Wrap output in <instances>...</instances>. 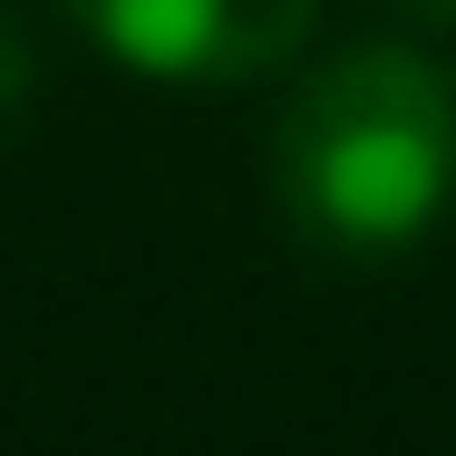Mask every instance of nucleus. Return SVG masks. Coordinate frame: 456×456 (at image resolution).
Here are the masks:
<instances>
[{"label": "nucleus", "instance_id": "f257e3e1", "mask_svg": "<svg viewBox=\"0 0 456 456\" xmlns=\"http://www.w3.org/2000/svg\"><path fill=\"white\" fill-rule=\"evenodd\" d=\"M273 184L291 224L340 253L418 243L456 194V88L418 49H350L291 97Z\"/></svg>", "mask_w": 456, "mask_h": 456}, {"label": "nucleus", "instance_id": "f03ea898", "mask_svg": "<svg viewBox=\"0 0 456 456\" xmlns=\"http://www.w3.org/2000/svg\"><path fill=\"white\" fill-rule=\"evenodd\" d=\"M321 0H69V20L136 78H184V88H224V78H263L311 39Z\"/></svg>", "mask_w": 456, "mask_h": 456}, {"label": "nucleus", "instance_id": "7ed1b4c3", "mask_svg": "<svg viewBox=\"0 0 456 456\" xmlns=\"http://www.w3.org/2000/svg\"><path fill=\"white\" fill-rule=\"evenodd\" d=\"M398 10H418V20H437V29H456V0H398Z\"/></svg>", "mask_w": 456, "mask_h": 456}]
</instances>
